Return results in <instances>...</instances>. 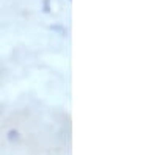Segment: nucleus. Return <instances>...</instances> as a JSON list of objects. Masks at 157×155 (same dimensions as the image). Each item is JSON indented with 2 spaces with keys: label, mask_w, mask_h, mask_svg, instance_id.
<instances>
[]
</instances>
